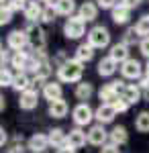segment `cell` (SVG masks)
<instances>
[{"mask_svg":"<svg viewBox=\"0 0 149 153\" xmlns=\"http://www.w3.org/2000/svg\"><path fill=\"white\" fill-rule=\"evenodd\" d=\"M82 74H84V63L78 59H66L63 63L57 65V80L63 84H80Z\"/></svg>","mask_w":149,"mask_h":153,"instance_id":"1","label":"cell"},{"mask_svg":"<svg viewBox=\"0 0 149 153\" xmlns=\"http://www.w3.org/2000/svg\"><path fill=\"white\" fill-rule=\"evenodd\" d=\"M86 41H88L94 49H104V47H108V45H110V33H108V29H106V27L96 25V27H92L90 31H88Z\"/></svg>","mask_w":149,"mask_h":153,"instance_id":"2","label":"cell"},{"mask_svg":"<svg viewBox=\"0 0 149 153\" xmlns=\"http://www.w3.org/2000/svg\"><path fill=\"white\" fill-rule=\"evenodd\" d=\"M25 31H27V37H29V45L33 51H39V49H45V31L41 29V25L39 23H27L25 27Z\"/></svg>","mask_w":149,"mask_h":153,"instance_id":"3","label":"cell"},{"mask_svg":"<svg viewBox=\"0 0 149 153\" xmlns=\"http://www.w3.org/2000/svg\"><path fill=\"white\" fill-rule=\"evenodd\" d=\"M63 35H66V39H82L84 35H88L86 33V21L80 19L78 14L69 16L63 25Z\"/></svg>","mask_w":149,"mask_h":153,"instance_id":"4","label":"cell"},{"mask_svg":"<svg viewBox=\"0 0 149 153\" xmlns=\"http://www.w3.org/2000/svg\"><path fill=\"white\" fill-rule=\"evenodd\" d=\"M6 47L12 49L14 53H16V51H27V47H31V45H29L27 31H25V29H14V31H10L8 37H6Z\"/></svg>","mask_w":149,"mask_h":153,"instance_id":"5","label":"cell"},{"mask_svg":"<svg viewBox=\"0 0 149 153\" xmlns=\"http://www.w3.org/2000/svg\"><path fill=\"white\" fill-rule=\"evenodd\" d=\"M72 118H74V123L78 127H86V125H90L92 118H94V110H92V106L88 102H80V104L74 106Z\"/></svg>","mask_w":149,"mask_h":153,"instance_id":"6","label":"cell"},{"mask_svg":"<svg viewBox=\"0 0 149 153\" xmlns=\"http://www.w3.org/2000/svg\"><path fill=\"white\" fill-rule=\"evenodd\" d=\"M121 76L125 80H141L143 78V65L137 59H127L125 63H121Z\"/></svg>","mask_w":149,"mask_h":153,"instance_id":"7","label":"cell"},{"mask_svg":"<svg viewBox=\"0 0 149 153\" xmlns=\"http://www.w3.org/2000/svg\"><path fill=\"white\" fill-rule=\"evenodd\" d=\"M110 139V133H106L104 125H92L88 129V143L90 145H96V147H102L106 145Z\"/></svg>","mask_w":149,"mask_h":153,"instance_id":"8","label":"cell"},{"mask_svg":"<svg viewBox=\"0 0 149 153\" xmlns=\"http://www.w3.org/2000/svg\"><path fill=\"white\" fill-rule=\"evenodd\" d=\"M49 147H51L49 145V135H45V133H35L27 141V149L31 153H45Z\"/></svg>","mask_w":149,"mask_h":153,"instance_id":"9","label":"cell"},{"mask_svg":"<svg viewBox=\"0 0 149 153\" xmlns=\"http://www.w3.org/2000/svg\"><path fill=\"white\" fill-rule=\"evenodd\" d=\"M116 114H118V112L115 110L112 104H100L94 110V118L98 120V125H108V123H112Z\"/></svg>","mask_w":149,"mask_h":153,"instance_id":"10","label":"cell"},{"mask_svg":"<svg viewBox=\"0 0 149 153\" xmlns=\"http://www.w3.org/2000/svg\"><path fill=\"white\" fill-rule=\"evenodd\" d=\"M86 141H88V133L82 131L80 127H78V129H72L68 133V147H69V149H74V151L82 149V147L86 145Z\"/></svg>","mask_w":149,"mask_h":153,"instance_id":"11","label":"cell"},{"mask_svg":"<svg viewBox=\"0 0 149 153\" xmlns=\"http://www.w3.org/2000/svg\"><path fill=\"white\" fill-rule=\"evenodd\" d=\"M41 94H43L45 100L55 102V100H61V98H63V88H61V84H59V82H51V80H49L47 84H43Z\"/></svg>","mask_w":149,"mask_h":153,"instance_id":"12","label":"cell"},{"mask_svg":"<svg viewBox=\"0 0 149 153\" xmlns=\"http://www.w3.org/2000/svg\"><path fill=\"white\" fill-rule=\"evenodd\" d=\"M37 104H39V90H35V88L23 92L19 98V106L23 110H33V108H37Z\"/></svg>","mask_w":149,"mask_h":153,"instance_id":"13","label":"cell"},{"mask_svg":"<svg viewBox=\"0 0 149 153\" xmlns=\"http://www.w3.org/2000/svg\"><path fill=\"white\" fill-rule=\"evenodd\" d=\"M116 70H121V68H118V63H116L112 57H102L100 61H98V65H96L98 76H102V78H110V76H115Z\"/></svg>","mask_w":149,"mask_h":153,"instance_id":"14","label":"cell"},{"mask_svg":"<svg viewBox=\"0 0 149 153\" xmlns=\"http://www.w3.org/2000/svg\"><path fill=\"white\" fill-rule=\"evenodd\" d=\"M43 8L45 6H41L37 0H31V2H27V6H25V19H27V23H37V21H41V14H43Z\"/></svg>","mask_w":149,"mask_h":153,"instance_id":"15","label":"cell"},{"mask_svg":"<svg viewBox=\"0 0 149 153\" xmlns=\"http://www.w3.org/2000/svg\"><path fill=\"white\" fill-rule=\"evenodd\" d=\"M78 16L84 19L86 23H92V21H96V16H98V4L96 2H82V6L78 8Z\"/></svg>","mask_w":149,"mask_h":153,"instance_id":"16","label":"cell"},{"mask_svg":"<svg viewBox=\"0 0 149 153\" xmlns=\"http://www.w3.org/2000/svg\"><path fill=\"white\" fill-rule=\"evenodd\" d=\"M110 19L115 25H127L129 19H131V8H127L123 2H118L115 8L110 10Z\"/></svg>","mask_w":149,"mask_h":153,"instance_id":"17","label":"cell"},{"mask_svg":"<svg viewBox=\"0 0 149 153\" xmlns=\"http://www.w3.org/2000/svg\"><path fill=\"white\" fill-rule=\"evenodd\" d=\"M33 88V80H31V76L27 74V71H19L16 76H14V82H12V90H16L19 94H23L27 90H31Z\"/></svg>","mask_w":149,"mask_h":153,"instance_id":"18","label":"cell"},{"mask_svg":"<svg viewBox=\"0 0 149 153\" xmlns=\"http://www.w3.org/2000/svg\"><path fill=\"white\" fill-rule=\"evenodd\" d=\"M31 53L33 51H16L10 59V65L21 71H27L29 70V63H31Z\"/></svg>","mask_w":149,"mask_h":153,"instance_id":"19","label":"cell"},{"mask_svg":"<svg viewBox=\"0 0 149 153\" xmlns=\"http://www.w3.org/2000/svg\"><path fill=\"white\" fill-rule=\"evenodd\" d=\"M49 145L55 147V149L66 147V145H68V133H66L63 129H59V127L51 129L49 131Z\"/></svg>","mask_w":149,"mask_h":153,"instance_id":"20","label":"cell"},{"mask_svg":"<svg viewBox=\"0 0 149 153\" xmlns=\"http://www.w3.org/2000/svg\"><path fill=\"white\" fill-rule=\"evenodd\" d=\"M108 57H112L118 65H121V63H125L127 59H131V57H129V45H125L123 41H121V43H115V45L110 47Z\"/></svg>","mask_w":149,"mask_h":153,"instance_id":"21","label":"cell"},{"mask_svg":"<svg viewBox=\"0 0 149 153\" xmlns=\"http://www.w3.org/2000/svg\"><path fill=\"white\" fill-rule=\"evenodd\" d=\"M98 98H100V104H115L121 96H118V92L115 90V86H112V84H106V86L100 88Z\"/></svg>","mask_w":149,"mask_h":153,"instance_id":"22","label":"cell"},{"mask_svg":"<svg viewBox=\"0 0 149 153\" xmlns=\"http://www.w3.org/2000/svg\"><path fill=\"white\" fill-rule=\"evenodd\" d=\"M68 110H69L68 102L61 98V100H55V102H49L47 114H49V117H53V118H63L66 114H68Z\"/></svg>","mask_w":149,"mask_h":153,"instance_id":"23","label":"cell"},{"mask_svg":"<svg viewBox=\"0 0 149 153\" xmlns=\"http://www.w3.org/2000/svg\"><path fill=\"white\" fill-rule=\"evenodd\" d=\"M143 96V90L139 88V84H127L125 92H123V98H125L129 104H137Z\"/></svg>","mask_w":149,"mask_h":153,"instance_id":"24","label":"cell"},{"mask_svg":"<svg viewBox=\"0 0 149 153\" xmlns=\"http://www.w3.org/2000/svg\"><path fill=\"white\" fill-rule=\"evenodd\" d=\"M92 57H94V47H92L88 41H86V43H80V45H78V49H76L74 59H78L80 63H86V61H90Z\"/></svg>","mask_w":149,"mask_h":153,"instance_id":"25","label":"cell"},{"mask_svg":"<svg viewBox=\"0 0 149 153\" xmlns=\"http://www.w3.org/2000/svg\"><path fill=\"white\" fill-rule=\"evenodd\" d=\"M53 6H55L57 14H61V16H74V12H76V2L74 0H55Z\"/></svg>","mask_w":149,"mask_h":153,"instance_id":"26","label":"cell"},{"mask_svg":"<svg viewBox=\"0 0 149 153\" xmlns=\"http://www.w3.org/2000/svg\"><path fill=\"white\" fill-rule=\"evenodd\" d=\"M76 98L78 100H82V102H86V100H90V96L94 94V86H92L90 82H80L76 84Z\"/></svg>","mask_w":149,"mask_h":153,"instance_id":"27","label":"cell"},{"mask_svg":"<svg viewBox=\"0 0 149 153\" xmlns=\"http://www.w3.org/2000/svg\"><path fill=\"white\" fill-rule=\"evenodd\" d=\"M129 141V133H127V129L123 127V125H116L115 129L110 131V143H115V145H125V143Z\"/></svg>","mask_w":149,"mask_h":153,"instance_id":"28","label":"cell"},{"mask_svg":"<svg viewBox=\"0 0 149 153\" xmlns=\"http://www.w3.org/2000/svg\"><path fill=\"white\" fill-rule=\"evenodd\" d=\"M135 129L139 133H149V110H141L135 118Z\"/></svg>","mask_w":149,"mask_h":153,"instance_id":"29","label":"cell"},{"mask_svg":"<svg viewBox=\"0 0 149 153\" xmlns=\"http://www.w3.org/2000/svg\"><path fill=\"white\" fill-rule=\"evenodd\" d=\"M135 31H137L139 37H149V14H143L141 19L137 21V25H135Z\"/></svg>","mask_w":149,"mask_h":153,"instance_id":"30","label":"cell"},{"mask_svg":"<svg viewBox=\"0 0 149 153\" xmlns=\"http://www.w3.org/2000/svg\"><path fill=\"white\" fill-rule=\"evenodd\" d=\"M12 82H14V74H12L8 68H2V70H0V86H2V88L10 86L12 88Z\"/></svg>","mask_w":149,"mask_h":153,"instance_id":"31","label":"cell"},{"mask_svg":"<svg viewBox=\"0 0 149 153\" xmlns=\"http://www.w3.org/2000/svg\"><path fill=\"white\" fill-rule=\"evenodd\" d=\"M55 16H57L55 6H53V4H47L45 8H43V14H41V23H53Z\"/></svg>","mask_w":149,"mask_h":153,"instance_id":"32","label":"cell"},{"mask_svg":"<svg viewBox=\"0 0 149 153\" xmlns=\"http://www.w3.org/2000/svg\"><path fill=\"white\" fill-rule=\"evenodd\" d=\"M137 39H139V35H137V31H135V27H131V29H127L125 37H123V43L131 47V45H135V43H137Z\"/></svg>","mask_w":149,"mask_h":153,"instance_id":"33","label":"cell"},{"mask_svg":"<svg viewBox=\"0 0 149 153\" xmlns=\"http://www.w3.org/2000/svg\"><path fill=\"white\" fill-rule=\"evenodd\" d=\"M2 6L4 8H10L12 12H16V10H25L27 2H23V0H6V2H2Z\"/></svg>","mask_w":149,"mask_h":153,"instance_id":"34","label":"cell"},{"mask_svg":"<svg viewBox=\"0 0 149 153\" xmlns=\"http://www.w3.org/2000/svg\"><path fill=\"white\" fill-rule=\"evenodd\" d=\"M12 21V10L10 8H4L2 6V10H0V25L4 27V25H8Z\"/></svg>","mask_w":149,"mask_h":153,"instance_id":"35","label":"cell"},{"mask_svg":"<svg viewBox=\"0 0 149 153\" xmlns=\"http://www.w3.org/2000/svg\"><path fill=\"white\" fill-rule=\"evenodd\" d=\"M94 2L98 4V8H104V10H112L116 4H118L116 0H94Z\"/></svg>","mask_w":149,"mask_h":153,"instance_id":"36","label":"cell"},{"mask_svg":"<svg viewBox=\"0 0 149 153\" xmlns=\"http://www.w3.org/2000/svg\"><path fill=\"white\" fill-rule=\"evenodd\" d=\"M112 106H115V110H116V112H127V110H129V106H131V104H129V102H127L125 98L121 96V98H118V100H116V102H115Z\"/></svg>","mask_w":149,"mask_h":153,"instance_id":"37","label":"cell"},{"mask_svg":"<svg viewBox=\"0 0 149 153\" xmlns=\"http://www.w3.org/2000/svg\"><path fill=\"white\" fill-rule=\"evenodd\" d=\"M139 51H141V55H143V57L149 59V37H145V39H141V41H139Z\"/></svg>","mask_w":149,"mask_h":153,"instance_id":"38","label":"cell"},{"mask_svg":"<svg viewBox=\"0 0 149 153\" xmlns=\"http://www.w3.org/2000/svg\"><path fill=\"white\" fill-rule=\"evenodd\" d=\"M25 151H29V149H27V147L23 145V141H21V143H19V141L12 143L10 147L6 149V153H25Z\"/></svg>","mask_w":149,"mask_h":153,"instance_id":"39","label":"cell"},{"mask_svg":"<svg viewBox=\"0 0 149 153\" xmlns=\"http://www.w3.org/2000/svg\"><path fill=\"white\" fill-rule=\"evenodd\" d=\"M100 153H121V149H118V145H115V143H106V145H102V149H100Z\"/></svg>","mask_w":149,"mask_h":153,"instance_id":"40","label":"cell"},{"mask_svg":"<svg viewBox=\"0 0 149 153\" xmlns=\"http://www.w3.org/2000/svg\"><path fill=\"white\" fill-rule=\"evenodd\" d=\"M139 88H141L143 92H149V78L147 76H143V78L139 80Z\"/></svg>","mask_w":149,"mask_h":153,"instance_id":"41","label":"cell"},{"mask_svg":"<svg viewBox=\"0 0 149 153\" xmlns=\"http://www.w3.org/2000/svg\"><path fill=\"white\" fill-rule=\"evenodd\" d=\"M121 2L125 4L127 8H131V10H133V8H137L139 4H141V0H121Z\"/></svg>","mask_w":149,"mask_h":153,"instance_id":"42","label":"cell"},{"mask_svg":"<svg viewBox=\"0 0 149 153\" xmlns=\"http://www.w3.org/2000/svg\"><path fill=\"white\" fill-rule=\"evenodd\" d=\"M0 59H2V68H4V63L6 61H10V53H8V49H2V53H0Z\"/></svg>","mask_w":149,"mask_h":153,"instance_id":"43","label":"cell"},{"mask_svg":"<svg viewBox=\"0 0 149 153\" xmlns=\"http://www.w3.org/2000/svg\"><path fill=\"white\" fill-rule=\"evenodd\" d=\"M6 141H8V135H6V131H4V127H2V129H0V145L4 147Z\"/></svg>","mask_w":149,"mask_h":153,"instance_id":"44","label":"cell"},{"mask_svg":"<svg viewBox=\"0 0 149 153\" xmlns=\"http://www.w3.org/2000/svg\"><path fill=\"white\" fill-rule=\"evenodd\" d=\"M55 153H76V151H74V149H69L68 145H66V147H61V149H57Z\"/></svg>","mask_w":149,"mask_h":153,"instance_id":"45","label":"cell"},{"mask_svg":"<svg viewBox=\"0 0 149 153\" xmlns=\"http://www.w3.org/2000/svg\"><path fill=\"white\" fill-rule=\"evenodd\" d=\"M39 2H45V6H47V4H53L55 0H39Z\"/></svg>","mask_w":149,"mask_h":153,"instance_id":"46","label":"cell"},{"mask_svg":"<svg viewBox=\"0 0 149 153\" xmlns=\"http://www.w3.org/2000/svg\"><path fill=\"white\" fill-rule=\"evenodd\" d=\"M145 76L149 78V59H147V65H145Z\"/></svg>","mask_w":149,"mask_h":153,"instance_id":"47","label":"cell"},{"mask_svg":"<svg viewBox=\"0 0 149 153\" xmlns=\"http://www.w3.org/2000/svg\"><path fill=\"white\" fill-rule=\"evenodd\" d=\"M23 2H31V0H23Z\"/></svg>","mask_w":149,"mask_h":153,"instance_id":"48","label":"cell"},{"mask_svg":"<svg viewBox=\"0 0 149 153\" xmlns=\"http://www.w3.org/2000/svg\"><path fill=\"white\" fill-rule=\"evenodd\" d=\"M2 2H6V0H2Z\"/></svg>","mask_w":149,"mask_h":153,"instance_id":"49","label":"cell"}]
</instances>
